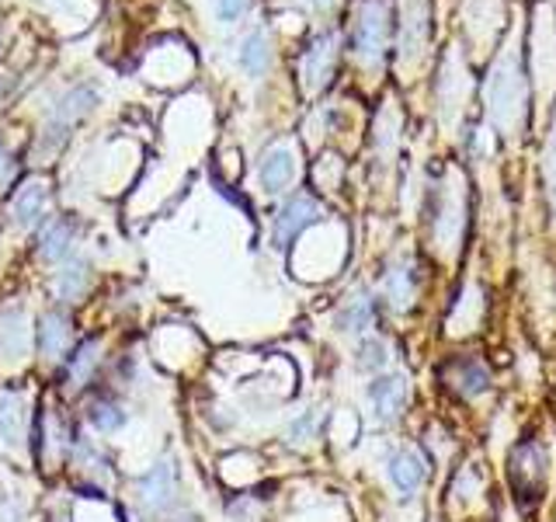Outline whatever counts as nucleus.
Listing matches in <instances>:
<instances>
[{
  "instance_id": "1",
  "label": "nucleus",
  "mask_w": 556,
  "mask_h": 522,
  "mask_svg": "<svg viewBox=\"0 0 556 522\" xmlns=\"http://www.w3.org/2000/svg\"><path fill=\"white\" fill-rule=\"evenodd\" d=\"M483 112L486 122L508 139H518L529 115V77L521 70V35L518 28L504 39L483 80Z\"/></svg>"
},
{
  "instance_id": "2",
  "label": "nucleus",
  "mask_w": 556,
  "mask_h": 522,
  "mask_svg": "<svg viewBox=\"0 0 556 522\" xmlns=\"http://www.w3.org/2000/svg\"><path fill=\"white\" fill-rule=\"evenodd\" d=\"M466 234V178L459 167H445L431 185V248L456 258Z\"/></svg>"
},
{
  "instance_id": "3",
  "label": "nucleus",
  "mask_w": 556,
  "mask_h": 522,
  "mask_svg": "<svg viewBox=\"0 0 556 522\" xmlns=\"http://www.w3.org/2000/svg\"><path fill=\"white\" fill-rule=\"evenodd\" d=\"M390 46V4L387 0H358L352 11V52L365 70H382Z\"/></svg>"
},
{
  "instance_id": "4",
  "label": "nucleus",
  "mask_w": 556,
  "mask_h": 522,
  "mask_svg": "<svg viewBox=\"0 0 556 522\" xmlns=\"http://www.w3.org/2000/svg\"><path fill=\"white\" fill-rule=\"evenodd\" d=\"M469 70L463 60V49L459 46H448L445 60L439 66V84H434V104H439V119L445 129H456L463 115H466V104H469Z\"/></svg>"
},
{
  "instance_id": "5",
  "label": "nucleus",
  "mask_w": 556,
  "mask_h": 522,
  "mask_svg": "<svg viewBox=\"0 0 556 522\" xmlns=\"http://www.w3.org/2000/svg\"><path fill=\"white\" fill-rule=\"evenodd\" d=\"M431 46V4L428 0H400V74L414 77L428 60Z\"/></svg>"
},
{
  "instance_id": "6",
  "label": "nucleus",
  "mask_w": 556,
  "mask_h": 522,
  "mask_svg": "<svg viewBox=\"0 0 556 522\" xmlns=\"http://www.w3.org/2000/svg\"><path fill=\"white\" fill-rule=\"evenodd\" d=\"M94 101H98V91H94V87H87V84L70 87V91H66L56 104H52V112H49V119H46V129H42V144H39V150L52 153L60 144H66L70 129H74L77 122L94 109Z\"/></svg>"
},
{
  "instance_id": "7",
  "label": "nucleus",
  "mask_w": 556,
  "mask_h": 522,
  "mask_svg": "<svg viewBox=\"0 0 556 522\" xmlns=\"http://www.w3.org/2000/svg\"><path fill=\"white\" fill-rule=\"evenodd\" d=\"M546 446L539 439H526L521 446H515L511 452V484L518 498L532 505L546 487Z\"/></svg>"
},
{
  "instance_id": "8",
  "label": "nucleus",
  "mask_w": 556,
  "mask_h": 522,
  "mask_svg": "<svg viewBox=\"0 0 556 522\" xmlns=\"http://www.w3.org/2000/svg\"><path fill=\"white\" fill-rule=\"evenodd\" d=\"M532 74H535V91L549 98L556 84V17L553 8L543 4L535 11V32H532Z\"/></svg>"
},
{
  "instance_id": "9",
  "label": "nucleus",
  "mask_w": 556,
  "mask_h": 522,
  "mask_svg": "<svg viewBox=\"0 0 556 522\" xmlns=\"http://www.w3.org/2000/svg\"><path fill=\"white\" fill-rule=\"evenodd\" d=\"M334 63H338V35L327 32L317 35L300 60V77H303V91L306 95H320L324 87L334 77Z\"/></svg>"
},
{
  "instance_id": "10",
  "label": "nucleus",
  "mask_w": 556,
  "mask_h": 522,
  "mask_svg": "<svg viewBox=\"0 0 556 522\" xmlns=\"http://www.w3.org/2000/svg\"><path fill=\"white\" fill-rule=\"evenodd\" d=\"M136 498L150 515H164L178 498V467H174V460H161L153 470H147L136 484Z\"/></svg>"
},
{
  "instance_id": "11",
  "label": "nucleus",
  "mask_w": 556,
  "mask_h": 522,
  "mask_svg": "<svg viewBox=\"0 0 556 522\" xmlns=\"http://www.w3.org/2000/svg\"><path fill=\"white\" fill-rule=\"evenodd\" d=\"M463 22L466 39L477 46V52H486L504 25V0H463Z\"/></svg>"
},
{
  "instance_id": "12",
  "label": "nucleus",
  "mask_w": 556,
  "mask_h": 522,
  "mask_svg": "<svg viewBox=\"0 0 556 522\" xmlns=\"http://www.w3.org/2000/svg\"><path fill=\"white\" fill-rule=\"evenodd\" d=\"M410 400V383L404 373H387L369 383V408L379 422H396Z\"/></svg>"
},
{
  "instance_id": "13",
  "label": "nucleus",
  "mask_w": 556,
  "mask_h": 522,
  "mask_svg": "<svg viewBox=\"0 0 556 522\" xmlns=\"http://www.w3.org/2000/svg\"><path fill=\"white\" fill-rule=\"evenodd\" d=\"M25 435H28V400L17 390H0V443L22 457Z\"/></svg>"
},
{
  "instance_id": "14",
  "label": "nucleus",
  "mask_w": 556,
  "mask_h": 522,
  "mask_svg": "<svg viewBox=\"0 0 556 522\" xmlns=\"http://www.w3.org/2000/svg\"><path fill=\"white\" fill-rule=\"evenodd\" d=\"M31 348V327L25 307L0 310V362H22Z\"/></svg>"
},
{
  "instance_id": "15",
  "label": "nucleus",
  "mask_w": 556,
  "mask_h": 522,
  "mask_svg": "<svg viewBox=\"0 0 556 522\" xmlns=\"http://www.w3.org/2000/svg\"><path fill=\"white\" fill-rule=\"evenodd\" d=\"M320 202L317 199H309V196H292L282 209H278V216H275V244H286L295 240L309 223H317L320 220Z\"/></svg>"
},
{
  "instance_id": "16",
  "label": "nucleus",
  "mask_w": 556,
  "mask_h": 522,
  "mask_svg": "<svg viewBox=\"0 0 556 522\" xmlns=\"http://www.w3.org/2000/svg\"><path fill=\"white\" fill-rule=\"evenodd\" d=\"M295 174H300V157H295V147L292 144H278L265 153V161H261V185H265V191H271V196H278V191H286Z\"/></svg>"
},
{
  "instance_id": "17",
  "label": "nucleus",
  "mask_w": 556,
  "mask_h": 522,
  "mask_svg": "<svg viewBox=\"0 0 556 522\" xmlns=\"http://www.w3.org/2000/svg\"><path fill=\"white\" fill-rule=\"evenodd\" d=\"M442 383L456 394V397H477L491 387V373L480 359H452L442 370Z\"/></svg>"
},
{
  "instance_id": "18",
  "label": "nucleus",
  "mask_w": 556,
  "mask_h": 522,
  "mask_svg": "<svg viewBox=\"0 0 556 522\" xmlns=\"http://www.w3.org/2000/svg\"><path fill=\"white\" fill-rule=\"evenodd\" d=\"M425 477H428V463H425V457L417 449H400L396 457L390 460V481L396 484V492H404V495H414L417 487L425 484Z\"/></svg>"
},
{
  "instance_id": "19",
  "label": "nucleus",
  "mask_w": 556,
  "mask_h": 522,
  "mask_svg": "<svg viewBox=\"0 0 556 522\" xmlns=\"http://www.w3.org/2000/svg\"><path fill=\"white\" fill-rule=\"evenodd\" d=\"M46 209H49V188L42 182H31L17 191L14 199V220L22 226H35L46 220Z\"/></svg>"
},
{
  "instance_id": "20",
  "label": "nucleus",
  "mask_w": 556,
  "mask_h": 522,
  "mask_svg": "<svg viewBox=\"0 0 556 522\" xmlns=\"http://www.w3.org/2000/svg\"><path fill=\"white\" fill-rule=\"evenodd\" d=\"M39 348H42V356L46 359H63L66 356V348H70V321L63 318V313H46L42 318V327H39Z\"/></svg>"
},
{
  "instance_id": "21",
  "label": "nucleus",
  "mask_w": 556,
  "mask_h": 522,
  "mask_svg": "<svg viewBox=\"0 0 556 522\" xmlns=\"http://www.w3.org/2000/svg\"><path fill=\"white\" fill-rule=\"evenodd\" d=\"M382 289H387L390 303L396 310H407L414 303V296H417V283H414L410 261H396V265H390L387 278H382Z\"/></svg>"
},
{
  "instance_id": "22",
  "label": "nucleus",
  "mask_w": 556,
  "mask_h": 522,
  "mask_svg": "<svg viewBox=\"0 0 556 522\" xmlns=\"http://www.w3.org/2000/svg\"><path fill=\"white\" fill-rule=\"evenodd\" d=\"M70 248H74V223H70V220H52V223L42 226L39 254L46 261H63L70 254Z\"/></svg>"
},
{
  "instance_id": "23",
  "label": "nucleus",
  "mask_w": 556,
  "mask_h": 522,
  "mask_svg": "<svg viewBox=\"0 0 556 522\" xmlns=\"http://www.w3.org/2000/svg\"><path fill=\"white\" fill-rule=\"evenodd\" d=\"M271 63V42H268V32H251L248 39H243L240 46V66H243V74H251V77H261L268 70Z\"/></svg>"
},
{
  "instance_id": "24",
  "label": "nucleus",
  "mask_w": 556,
  "mask_h": 522,
  "mask_svg": "<svg viewBox=\"0 0 556 522\" xmlns=\"http://www.w3.org/2000/svg\"><path fill=\"white\" fill-rule=\"evenodd\" d=\"M87 283H91V272H87L84 261H66V265L56 272V278H52V289H56L60 300L74 303L84 296Z\"/></svg>"
},
{
  "instance_id": "25",
  "label": "nucleus",
  "mask_w": 556,
  "mask_h": 522,
  "mask_svg": "<svg viewBox=\"0 0 556 522\" xmlns=\"http://www.w3.org/2000/svg\"><path fill=\"white\" fill-rule=\"evenodd\" d=\"M372 318H376V307L369 296H352V300L344 303L338 324L344 331H365V327H372Z\"/></svg>"
},
{
  "instance_id": "26",
  "label": "nucleus",
  "mask_w": 556,
  "mask_h": 522,
  "mask_svg": "<svg viewBox=\"0 0 556 522\" xmlns=\"http://www.w3.org/2000/svg\"><path fill=\"white\" fill-rule=\"evenodd\" d=\"M358 365L362 370H369V373H379V370H387L390 365V345L382 341V338H365L358 345Z\"/></svg>"
},
{
  "instance_id": "27",
  "label": "nucleus",
  "mask_w": 556,
  "mask_h": 522,
  "mask_svg": "<svg viewBox=\"0 0 556 522\" xmlns=\"http://www.w3.org/2000/svg\"><path fill=\"white\" fill-rule=\"evenodd\" d=\"M91 422L98 432H118L129 422V414L122 405H115V400H98V405L91 408Z\"/></svg>"
},
{
  "instance_id": "28",
  "label": "nucleus",
  "mask_w": 556,
  "mask_h": 522,
  "mask_svg": "<svg viewBox=\"0 0 556 522\" xmlns=\"http://www.w3.org/2000/svg\"><path fill=\"white\" fill-rule=\"evenodd\" d=\"M77 460H80L84 474L91 477V481H98V484H109V481H112L109 463H104V457H101V452H98L91 443H80V446H77Z\"/></svg>"
},
{
  "instance_id": "29",
  "label": "nucleus",
  "mask_w": 556,
  "mask_h": 522,
  "mask_svg": "<svg viewBox=\"0 0 556 522\" xmlns=\"http://www.w3.org/2000/svg\"><path fill=\"white\" fill-rule=\"evenodd\" d=\"M543 185H546V199H549V213L556 220V119L546 139V153H543Z\"/></svg>"
},
{
  "instance_id": "30",
  "label": "nucleus",
  "mask_w": 556,
  "mask_h": 522,
  "mask_svg": "<svg viewBox=\"0 0 556 522\" xmlns=\"http://www.w3.org/2000/svg\"><path fill=\"white\" fill-rule=\"evenodd\" d=\"M98 359H101V341H91V345L80 348V356L74 359V365H70V380H74V387H80V383L87 380V373L94 370Z\"/></svg>"
},
{
  "instance_id": "31",
  "label": "nucleus",
  "mask_w": 556,
  "mask_h": 522,
  "mask_svg": "<svg viewBox=\"0 0 556 522\" xmlns=\"http://www.w3.org/2000/svg\"><path fill=\"white\" fill-rule=\"evenodd\" d=\"M317 425H320V414L317 411H306V414H300L295 422L289 425V439L292 443H306V439H313V432H317Z\"/></svg>"
},
{
  "instance_id": "32",
  "label": "nucleus",
  "mask_w": 556,
  "mask_h": 522,
  "mask_svg": "<svg viewBox=\"0 0 556 522\" xmlns=\"http://www.w3.org/2000/svg\"><path fill=\"white\" fill-rule=\"evenodd\" d=\"M251 8V0H216V14H219V22H237V17Z\"/></svg>"
},
{
  "instance_id": "33",
  "label": "nucleus",
  "mask_w": 556,
  "mask_h": 522,
  "mask_svg": "<svg viewBox=\"0 0 556 522\" xmlns=\"http://www.w3.org/2000/svg\"><path fill=\"white\" fill-rule=\"evenodd\" d=\"M0 522H25V505L4 498V505H0Z\"/></svg>"
},
{
  "instance_id": "34",
  "label": "nucleus",
  "mask_w": 556,
  "mask_h": 522,
  "mask_svg": "<svg viewBox=\"0 0 556 522\" xmlns=\"http://www.w3.org/2000/svg\"><path fill=\"white\" fill-rule=\"evenodd\" d=\"M14 178V161H11V153L4 150V144H0V185H8Z\"/></svg>"
},
{
  "instance_id": "35",
  "label": "nucleus",
  "mask_w": 556,
  "mask_h": 522,
  "mask_svg": "<svg viewBox=\"0 0 556 522\" xmlns=\"http://www.w3.org/2000/svg\"><path fill=\"white\" fill-rule=\"evenodd\" d=\"M330 4H334V0H309L313 11H330Z\"/></svg>"
},
{
  "instance_id": "36",
  "label": "nucleus",
  "mask_w": 556,
  "mask_h": 522,
  "mask_svg": "<svg viewBox=\"0 0 556 522\" xmlns=\"http://www.w3.org/2000/svg\"><path fill=\"white\" fill-rule=\"evenodd\" d=\"M174 522H195V519H191V515H181V519H174Z\"/></svg>"
}]
</instances>
